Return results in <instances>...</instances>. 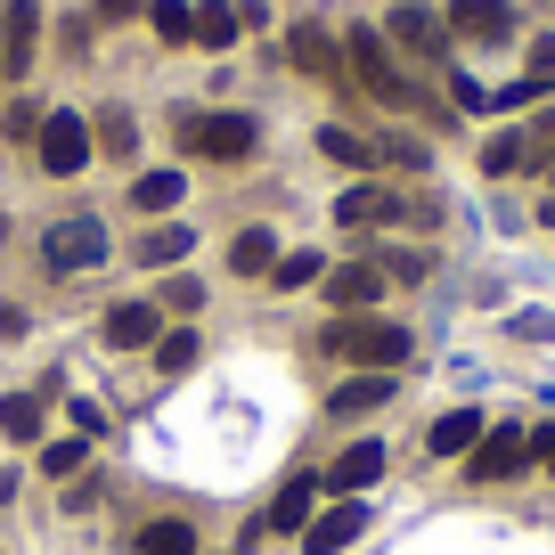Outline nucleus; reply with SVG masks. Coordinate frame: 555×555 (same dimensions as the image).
I'll list each match as a JSON object with an SVG mask.
<instances>
[{
  "mask_svg": "<svg viewBox=\"0 0 555 555\" xmlns=\"http://www.w3.org/2000/svg\"><path fill=\"white\" fill-rule=\"evenodd\" d=\"M311 351H319V360L392 367V376H400V360H409V327H392V319H376V311H360V319H327V327L311 335Z\"/></svg>",
  "mask_w": 555,
  "mask_h": 555,
  "instance_id": "1",
  "label": "nucleus"
},
{
  "mask_svg": "<svg viewBox=\"0 0 555 555\" xmlns=\"http://www.w3.org/2000/svg\"><path fill=\"white\" fill-rule=\"evenodd\" d=\"M172 139L180 156L196 164H245L261 147V122L254 115H205V106H172Z\"/></svg>",
  "mask_w": 555,
  "mask_h": 555,
  "instance_id": "2",
  "label": "nucleus"
},
{
  "mask_svg": "<svg viewBox=\"0 0 555 555\" xmlns=\"http://www.w3.org/2000/svg\"><path fill=\"white\" fill-rule=\"evenodd\" d=\"M384 41H392V57L400 66H450V25H441V9L434 0H392V17H384Z\"/></svg>",
  "mask_w": 555,
  "mask_h": 555,
  "instance_id": "3",
  "label": "nucleus"
},
{
  "mask_svg": "<svg viewBox=\"0 0 555 555\" xmlns=\"http://www.w3.org/2000/svg\"><path fill=\"white\" fill-rule=\"evenodd\" d=\"M441 25H450L457 50H515L522 41V9L515 0H450Z\"/></svg>",
  "mask_w": 555,
  "mask_h": 555,
  "instance_id": "4",
  "label": "nucleus"
},
{
  "mask_svg": "<svg viewBox=\"0 0 555 555\" xmlns=\"http://www.w3.org/2000/svg\"><path fill=\"white\" fill-rule=\"evenodd\" d=\"M34 156H41V172H50V180H82L90 156H99V139H90V122L74 115V106H50L41 131H34Z\"/></svg>",
  "mask_w": 555,
  "mask_h": 555,
  "instance_id": "5",
  "label": "nucleus"
},
{
  "mask_svg": "<svg viewBox=\"0 0 555 555\" xmlns=\"http://www.w3.org/2000/svg\"><path fill=\"white\" fill-rule=\"evenodd\" d=\"M106 254H115V237H106V221H90V212H74V221H50V229H41V270H50V278L99 270Z\"/></svg>",
  "mask_w": 555,
  "mask_h": 555,
  "instance_id": "6",
  "label": "nucleus"
},
{
  "mask_svg": "<svg viewBox=\"0 0 555 555\" xmlns=\"http://www.w3.org/2000/svg\"><path fill=\"white\" fill-rule=\"evenodd\" d=\"M41 57V0H0V82H25Z\"/></svg>",
  "mask_w": 555,
  "mask_h": 555,
  "instance_id": "7",
  "label": "nucleus"
},
{
  "mask_svg": "<svg viewBox=\"0 0 555 555\" xmlns=\"http://www.w3.org/2000/svg\"><path fill=\"white\" fill-rule=\"evenodd\" d=\"M522 466H531V425H490V434L474 441V457H466L474 482H515Z\"/></svg>",
  "mask_w": 555,
  "mask_h": 555,
  "instance_id": "8",
  "label": "nucleus"
},
{
  "mask_svg": "<svg viewBox=\"0 0 555 555\" xmlns=\"http://www.w3.org/2000/svg\"><path fill=\"white\" fill-rule=\"evenodd\" d=\"M335 221L344 229H400L409 221V196L384 189V180H351V189L335 196Z\"/></svg>",
  "mask_w": 555,
  "mask_h": 555,
  "instance_id": "9",
  "label": "nucleus"
},
{
  "mask_svg": "<svg viewBox=\"0 0 555 555\" xmlns=\"http://www.w3.org/2000/svg\"><path fill=\"white\" fill-rule=\"evenodd\" d=\"M367 522H376V506H367V499H335V506H319L311 531H302V555H344L351 539L367 531Z\"/></svg>",
  "mask_w": 555,
  "mask_h": 555,
  "instance_id": "10",
  "label": "nucleus"
},
{
  "mask_svg": "<svg viewBox=\"0 0 555 555\" xmlns=\"http://www.w3.org/2000/svg\"><path fill=\"white\" fill-rule=\"evenodd\" d=\"M319 295H327L335 319H360V311H376V302H384V270H376V261H344V270L319 278Z\"/></svg>",
  "mask_w": 555,
  "mask_h": 555,
  "instance_id": "11",
  "label": "nucleus"
},
{
  "mask_svg": "<svg viewBox=\"0 0 555 555\" xmlns=\"http://www.w3.org/2000/svg\"><path fill=\"white\" fill-rule=\"evenodd\" d=\"M286 66H295V74H319V82H351V74H344V41H335L327 25H311V17L286 34Z\"/></svg>",
  "mask_w": 555,
  "mask_h": 555,
  "instance_id": "12",
  "label": "nucleus"
},
{
  "mask_svg": "<svg viewBox=\"0 0 555 555\" xmlns=\"http://www.w3.org/2000/svg\"><path fill=\"white\" fill-rule=\"evenodd\" d=\"M384 466H392V450H384V441H351V450L335 457L319 482H327L335 499H360V490H376V482H384Z\"/></svg>",
  "mask_w": 555,
  "mask_h": 555,
  "instance_id": "13",
  "label": "nucleus"
},
{
  "mask_svg": "<svg viewBox=\"0 0 555 555\" xmlns=\"http://www.w3.org/2000/svg\"><path fill=\"white\" fill-rule=\"evenodd\" d=\"M99 335H106V351H156V335H164V311H156V295H147V302H115Z\"/></svg>",
  "mask_w": 555,
  "mask_h": 555,
  "instance_id": "14",
  "label": "nucleus"
},
{
  "mask_svg": "<svg viewBox=\"0 0 555 555\" xmlns=\"http://www.w3.org/2000/svg\"><path fill=\"white\" fill-rule=\"evenodd\" d=\"M392 392H400V376H392V367H360V376H344V384L327 392V416H376Z\"/></svg>",
  "mask_w": 555,
  "mask_h": 555,
  "instance_id": "15",
  "label": "nucleus"
},
{
  "mask_svg": "<svg viewBox=\"0 0 555 555\" xmlns=\"http://www.w3.org/2000/svg\"><path fill=\"white\" fill-rule=\"evenodd\" d=\"M490 434L482 409H441L434 425H425V457H474V441Z\"/></svg>",
  "mask_w": 555,
  "mask_h": 555,
  "instance_id": "16",
  "label": "nucleus"
},
{
  "mask_svg": "<svg viewBox=\"0 0 555 555\" xmlns=\"http://www.w3.org/2000/svg\"><path fill=\"white\" fill-rule=\"evenodd\" d=\"M531 172V131L522 122H506V131L482 139V180H522Z\"/></svg>",
  "mask_w": 555,
  "mask_h": 555,
  "instance_id": "17",
  "label": "nucleus"
},
{
  "mask_svg": "<svg viewBox=\"0 0 555 555\" xmlns=\"http://www.w3.org/2000/svg\"><path fill=\"white\" fill-rule=\"evenodd\" d=\"M196 254V229L189 221H156L147 237H131V261H147V270H172V261Z\"/></svg>",
  "mask_w": 555,
  "mask_h": 555,
  "instance_id": "18",
  "label": "nucleus"
},
{
  "mask_svg": "<svg viewBox=\"0 0 555 555\" xmlns=\"http://www.w3.org/2000/svg\"><path fill=\"white\" fill-rule=\"evenodd\" d=\"M41 425H50V392H9L0 400V434L17 450H41Z\"/></svg>",
  "mask_w": 555,
  "mask_h": 555,
  "instance_id": "19",
  "label": "nucleus"
},
{
  "mask_svg": "<svg viewBox=\"0 0 555 555\" xmlns=\"http://www.w3.org/2000/svg\"><path fill=\"white\" fill-rule=\"evenodd\" d=\"M319 490H327V482H319V474H295V482H286V490H278V506H270V531H311V515H319Z\"/></svg>",
  "mask_w": 555,
  "mask_h": 555,
  "instance_id": "20",
  "label": "nucleus"
},
{
  "mask_svg": "<svg viewBox=\"0 0 555 555\" xmlns=\"http://www.w3.org/2000/svg\"><path fill=\"white\" fill-rule=\"evenodd\" d=\"M319 156L344 164V172H376V139L344 131V122H319Z\"/></svg>",
  "mask_w": 555,
  "mask_h": 555,
  "instance_id": "21",
  "label": "nucleus"
},
{
  "mask_svg": "<svg viewBox=\"0 0 555 555\" xmlns=\"http://www.w3.org/2000/svg\"><path fill=\"white\" fill-rule=\"evenodd\" d=\"M335 261L319 254V245H295V254H278V270H270V286L278 295H302V286H319V278H327Z\"/></svg>",
  "mask_w": 555,
  "mask_h": 555,
  "instance_id": "22",
  "label": "nucleus"
},
{
  "mask_svg": "<svg viewBox=\"0 0 555 555\" xmlns=\"http://www.w3.org/2000/svg\"><path fill=\"white\" fill-rule=\"evenodd\" d=\"M237 0H196V50H237Z\"/></svg>",
  "mask_w": 555,
  "mask_h": 555,
  "instance_id": "23",
  "label": "nucleus"
},
{
  "mask_svg": "<svg viewBox=\"0 0 555 555\" xmlns=\"http://www.w3.org/2000/svg\"><path fill=\"white\" fill-rule=\"evenodd\" d=\"M229 270L237 278H270L278 270V237L270 229H237V237H229Z\"/></svg>",
  "mask_w": 555,
  "mask_h": 555,
  "instance_id": "24",
  "label": "nucleus"
},
{
  "mask_svg": "<svg viewBox=\"0 0 555 555\" xmlns=\"http://www.w3.org/2000/svg\"><path fill=\"white\" fill-rule=\"evenodd\" d=\"M189 196V172H139L131 180V212H180Z\"/></svg>",
  "mask_w": 555,
  "mask_h": 555,
  "instance_id": "25",
  "label": "nucleus"
},
{
  "mask_svg": "<svg viewBox=\"0 0 555 555\" xmlns=\"http://www.w3.org/2000/svg\"><path fill=\"white\" fill-rule=\"evenodd\" d=\"M147 25H156L164 50H189L196 41V0H147Z\"/></svg>",
  "mask_w": 555,
  "mask_h": 555,
  "instance_id": "26",
  "label": "nucleus"
},
{
  "mask_svg": "<svg viewBox=\"0 0 555 555\" xmlns=\"http://www.w3.org/2000/svg\"><path fill=\"white\" fill-rule=\"evenodd\" d=\"M131 555H196V531H189V515H164V522H147V531L131 539Z\"/></svg>",
  "mask_w": 555,
  "mask_h": 555,
  "instance_id": "27",
  "label": "nucleus"
},
{
  "mask_svg": "<svg viewBox=\"0 0 555 555\" xmlns=\"http://www.w3.org/2000/svg\"><path fill=\"white\" fill-rule=\"evenodd\" d=\"M367 261L384 270V286H392V278L400 286H425V278H434V254H425V245H384V254H367Z\"/></svg>",
  "mask_w": 555,
  "mask_h": 555,
  "instance_id": "28",
  "label": "nucleus"
},
{
  "mask_svg": "<svg viewBox=\"0 0 555 555\" xmlns=\"http://www.w3.org/2000/svg\"><path fill=\"white\" fill-rule=\"evenodd\" d=\"M376 164H400V172H434V147L416 131H376Z\"/></svg>",
  "mask_w": 555,
  "mask_h": 555,
  "instance_id": "29",
  "label": "nucleus"
},
{
  "mask_svg": "<svg viewBox=\"0 0 555 555\" xmlns=\"http://www.w3.org/2000/svg\"><path fill=\"white\" fill-rule=\"evenodd\" d=\"M90 139H99L106 156H131V147H139V115H131V106H99V122H90Z\"/></svg>",
  "mask_w": 555,
  "mask_h": 555,
  "instance_id": "30",
  "label": "nucleus"
},
{
  "mask_svg": "<svg viewBox=\"0 0 555 555\" xmlns=\"http://www.w3.org/2000/svg\"><path fill=\"white\" fill-rule=\"evenodd\" d=\"M156 311H164V319H196V311H205V278H189V270H180V278H164Z\"/></svg>",
  "mask_w": 555,
  "mask_h": 555,
  "instance_id": "31",
  "label": "nucleus"
},
{
  "mask_svg": "<svg viewBox=\"0 0 555 555\" xmlns=\"http://www.w3.org/2000/svg\"><path fill=\"white\" fill-rule=\"evenodd\" d=\"M82 457H90L82 434H74V441H41V474H50V482H74V474H82Z\"/></svg>",
  "mask_w": 555,
  "mask_h": 555,
  "instance_id": "32",
  "label": "nucleus"
},
{
  "mask_svg": "<svg viewBox=\"0 0 555 555\" xmlns=\"http://www.w3.org/2000/svg\"><path fill=\"white\" fill-rule=\"evenodd\" d=\"M522 82L539 90V99H547L555 90V34H539V41H522Z\"/></svg>",
  "mask_w": 555,
  "mask_h": 555,
  "instance_id": "33",
  "label": "nucleus"
},
{
  "mask_svg": "<svg viewBox=\"0 0 555 555\" xmlns=\"http://www.w3.org/2000/svg\"><path fill=\"white\" fill-rule=\"evenodd\" d=\"M156 367H164V376H180V367H196V335H189V327L156 335Z\"/></svg>",
  "mask_w": 555,
  "mask_h": 555,
  "instance_id": "34",
  "label": "nucleus"
},
{
  "mask_svg": "<svg viewBox=\"0 0 555 555\" xmlns=\"http://www.w3.org/2000/svg\"><path fill=\"white\" fill-rule=\"evenodd\" d=\"M506 335H515V344H555V311H515Z\"/></svg>",
  "mask_w": 555,
  "mask_h": 555,
  "instance_id": "35",
  "label": "nucleus"
},
{
  "mask_svg": "<svg viewBox=\"0 0 555 555\" xmlns=\"http://www.w3.org/2000/svg\"><path fill=\"white\" fill-rule=\"evenodd\" d=\"M99 474H74V490H66V515H90V506H99Z\"/></svg>",
  "mask_w": 555,
  "mask_h": 555,
  "instance_id": "36",
  "label": "nucleus"
},
{
  "mask_svg": "<svg viewBox=\"0 0 555 555\" xmlns=\"http://www.w3.org/2000/svg\"><path fill=\"white\" fill-rule=\"evenodd\" d=\"M531 466L555 474V416H539V425H531Z\"/></svg>",
  "mask_w": 555,
  "mask_h": 555,
  "instance_id": "37",
  "label": "nucleus"
},
{
  "mask_svg": "<svg viewBox=\"0 0 555 555\" xmlns=\"http://www.w3.org/2000/svg\"><path fill=\"white\" fill-rule=\"evenodd\" d=\"M34 131H41V106L17 99V106H9V139H34Z\"/></svg>",
  "mask_w": 555,
  "mask_h": 555,
  "instance_id": "38",
  "label": "nucleus"
},
{
  "mask_svg": "<svg viewBox=\"0 0 555 555\" xmlns=\"http://www.w3.org/2000/svg\"><path fill=\"white\" fill-rule=\"evenodd\" d=\"M131 17H147V0H99V25H131Z\"/></svg>",
  "mask_w": 555,
  "mask_h": 555,
  "instance_id": "39",
  "label": "nucleus"
},
{
  "mask_svg": "<svg viewBox=\"0 0 555 555\" xmlns=\"http://www.w3.org/2000/svg\"><path fill=\"white\" fill-rule=\"evenodd\" d=\"M74 425H82V441H99L106 434V409H99V400H74Z\"/></svg>",
  "mask_w": 555,
  "mask_h": 555,
  "instance_id": "40",
  "label": "nucleus"
},
{
  "mask_svg": "<svg viewBox=\"0 0 555 555\" xmlns=\"http://www.w3.org/2000/svg\"><path fill=\"white\" fill-rule=\"evenodd\" d=\"M0 335H25V311H17V302H0Z\"/></svg>",
  "mask_w": 555,
  "mask_h": 555,
  "instance_id": "41",
  "label": "nucleus"
},
{
  "mask_svg": "<svg viewBox=\"0 0 555 555\" xmlns=\"http://www.w3.org/2000/svg\"><path fill=\"white\" fill-rule=\"evenodd\" d=\"M539 229H555V189H547V196H539Z\"/></svg>",
  "mask_w": 555,
  "mask_h": 555,
  "instance_id": "42",
  "label": "nucleus"
},
{
  "mask_svg": "<svg viewBox=\"0 0 555 555\" xmlns=\"http://www.w3.org/2000/svg\"><path fill=\"white\" fill-rule=\"evenodd\" d=\"M539 180H547V189H555V156H547V164H539Z\"/></svg>",
  "mask_w": 555,
  "mask_h": 555,
  "instance_id": "43",
  "label": "nucleus"
}]
</instances>
